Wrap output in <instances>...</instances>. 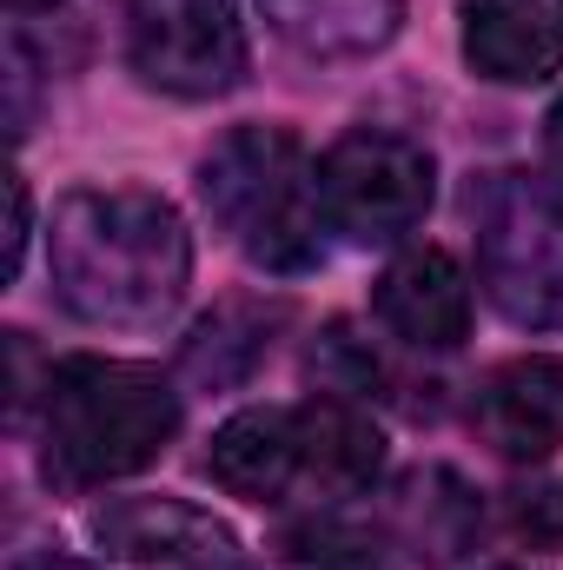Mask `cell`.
Returning a JSON list of instances; mask_svg holds the SVG:
<instances>
[{"instance_id":"obj_8","label":"cell","mask_w":563,"mask_h":570,"mask_svg":"<svg viewBox=\"0 0 563 570\" xmlns=\"http://www.w3.org/2000/svg\"><path fill=\"white\" fill-rule=\"evenodd\" d=\"M93 538L134 570H239V538L179 498H113L93 511Z\"/></svg>"},{"instance_id":"obj_16","label":"cell","mask_w":563,"mask_h":570,"mask_svg":"<svg viewBox=\"0 0 563 570\" xmlns=\"http://www.w3.org/2000/svg\"><path fill=\"white\" fill-rule=\"evenodd\" d=\"M511 531L531 538V544H563V484L511 491Z\"/></svg>"},{"instance_id":"obj_17","label":"cell","mask_w":563,"mask_h":570,"mask_svg":"<svg viewBox=\"0 0 563 570\" xmlns=\"http://www.w3.org/2000/svg\"><path fill=\"white\" fill-rule=\"evenodd\" d=\"M27 233H33L27 179H20V173H7V279H20V259H27Z\"/></svg>"},{"instance_id":"obj_7","label":"cell","mask_w":563,"mask_h":570,"mask_svg":"<svg viewBox=\"0 0 563 570\" xmlns=\"http://www.w3.org/2000/svg\"><path fill=\"white\" fill-rule=\"evenodd\" d=\"M372 524H378V558L385 564L444 570L477 544L484 511H477V491L451 464H418L385 498H372Z\"/></svg>"},{"instance_id":"obj_2","label":"cell","mask_w":563,"mask_h":570,"mask_svg":"<svg viewBox=\"0 0 563 570\" xmlns=\"http://www.w3.org/2000/svg\"><path fill=\"white\" fill-rule=\"evenodd\" d=\"M179 431V392L134 358H60L40 385V444L53 484H113L159 464Z\"/></svg>"},{"instance_id":"obj_20","label":"cell","mask_w":563,"mask_h":570,"mask_svg":"<svg viewBox=\"0 0 563 570\" xmlns=\"http://www.w3.org/2000/svg\"><path fill=\"white\" fill-rule=\"evenodd\" d=\"M13 13H40V7H60V0H7Z\"/></svg>"},{"instance_id":"obj_3","label":"cell","mask_w":563,"mask_h":570,"mask_svg":"<svg viewBox=\"0 0 563 570\" xmlns=\"http://www.w3.org/2000/svg\"><path fill=\"white\" fill-rule=\"evenodd\" d=\"M199 199L219 233L266 273H312L325 253L318 166L285 127H233L199 166Z\"/></svg>"},{"instance_id":"obj_6","label":"cell","mask_w":563,"mask_h":570,"mask_svg":"<svg viewBox=\"0 0 563 570\" xmlns=\"http://www.w3.org/2000/svg\"><path fill=\"white\" fill-rule=\"evenodd\" d=\"M127 60L172 100H213L246 80V27L233 0H120Z\"/></svg>"},{"instance_id":"obj_5","label":"cell","mask_w":563,"mask_h":570,"mask_svg":"<svg viewBox=\"0 0 563 570\" xmlns=\"http://www.w3.org/2000/svg\"><path fill=\"white\" fill-rule=\"evenodd\" d=\"M437 199V166L392 127H352L318 153V206L358 246H392L418 233Z\"/></svg>"},{"instance_id":"obj_12","label":"cell","mask_w":563,"mask_h":570,"mask_svg":"<svg viewBox=\"0 0 563 570\" xmlns=\"http://www.w3.org/2000/svg\"><path fill=\"white\" fill-rule=\"evenodd\" d=\"M206 471L246 498V504H279L292 484H305V444H298V405H253L213 431Z\"/></svg>"},{"instance_id":"obj_1","label":"cell","mask_w":563,"mask_h":570,"mask_svg":"<svg viewBox=\"0 0 563 570\" xmlns=\"http://www.w3.org/2000/svg\"><path fill=\"white\" fill-rule=\"evenodd\" d=\"M47 266L73 318L146 332L172 318L192 285V233L179 206L146 186H80L53 206Z\"/></svg>"},{"instance_id":"obj_13","label":"cell","mask_w":563,"mask_h":570,"mask_svg":"<svg viewBox=\"0 0 563 570\" xmlns=\"http://www.w3.org/2000/svg\"><path fill=\"white\" fill-rule=\"evenodd\" d=\"M298 444H305V484L325 491L318 504L365 498L385 471V431L345 392H318L298 405Z\"/></svg>"},{"instance_id":"obj_11","label":"cell","mask_w":563,"mask_h":570,"mask_svg":"<svg viewBox=\"0 0 563 570\" xmlns=\"http://www.w3.org/2000/svg\"><path fill=\"white\" fill-rule=\"evenodd\" d=\"M464 60L497 87H537L563 73V0H471Z\"/></svg>"},{"instance_id":"obj_10","label":"cell","mask_w":563,"mask_h":570,"mask_svg":"<svg viewBox=\"0 0 563 570\" xmlns=\"http://www.w3.org/2000/svg\"><path fill=\"white\" fill-rule=\"evenodd\" d=\"M372 312L392 338H405L418 352H451L471 332V285L444 246H412L378 273Z\"/></svg>"},{"instance_id":"obj_4","label":"cell","mask_w":563,"mask_h":570,"mask_svg":"<svg viewBox=\"0 0 563 570\" xmlns=\"http://www.w3.org/2000/svg\"><path fill=\"white\" fill-rule=\"evenodd\" d=\"M471 226H477V279L484 298L524 325H563V199L531 173H491L471 186Z\"/></svg>"},{"instance_id":"obj_18","label":"cell","mask_w":563,"mask_h":570,"mask_svg":"<svg viewBox=\"0 0 563 570\" xmlns=\"http://www.w3.org/2000/svg\"><path fill=\"white\" fill-rule=\"evenodd\" d=\"M13 570H100V564L67 558V551H27V558H13Z\"/></svg>"},{"instance_id":"obj_14","label":"cell","mask_w":563,"mask_h":570,"mask_svg":"<svg viewBox=\"0 0 563 570\" xmlns=\"http://www.w3.org/2000/svg\"><path fill=\"white\" fill-rule=\"evenodd\" d=\"M259 13L305 60H365L392 47L405 0H259Z\"/></svg>"},{"instance_id":"obj_19","label":"cell","mask_w":563,"mask_h":570,"mask_svg":"<svg viewBox=\"0 0 563 570\" xmlns=\"http://www.w3.org/2000/svg\"><path fill=\"white\" fill-rule=\"evenodd\" d=\"M544 159H551V173L563 179V100L544 114Z\"/></svg>"},{"instance_id":"obj_15","label":"cell","mask_w":563,"mask_h":570,"mask_svg":"<svg viewBox=\"0 0 563 570\" xmlns=\"http://www.w3.org/2000/svg\"><path fill=\"white\" fill-rule=\"evenodd\" d=\"M279 325H285L279 298H219L192 325V338L179 352V379L199 385V392H226V385L253 379V365L273 352V332Z\"/></svg>"},{"instance_id":"obj_9","label":"cell","mask_w":563,"mask_h":570,"mask_svg":"<svg viewBox=\"0 0 563 570\" xmlns=\"http://www.w3.org/2000/svg\"><path fill=\"white\" fill-rule=\"evenodd\" d=\"M477 438L511 458V464H544L563 444V358L551 352H531V358H511L497 365L484 385H477Z\"/></svg>"}]
</instances>
